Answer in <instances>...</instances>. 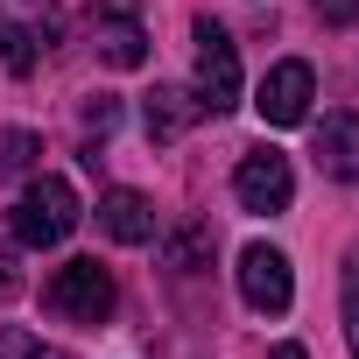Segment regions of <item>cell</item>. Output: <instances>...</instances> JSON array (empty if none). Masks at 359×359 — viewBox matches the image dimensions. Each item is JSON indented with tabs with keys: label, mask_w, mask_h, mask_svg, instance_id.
Here are the masks:
<instances>
[{
	"label": "cell",
	"mask_w": 359,
	"mask_h": 359,
	"mask_svg": "<svg viewBox=\"0 0 359 359\" xmlns=\"http://www.w3.org/2000/svg\"><path fill=\"white\" fill-rule=\"evenodd\" d=\"M71 226H78V191L64 184V176H36V184L22 191V205H15V247H64L71 240Z\"/></svg>",
	"instance_id": "cell-1"
},
{
	"label": "cell",
	"mask_w": 359,
	"mask_h": 359,
	"mask_svg": "<svg viewBox=\"0 0 359 359\" xmlns=\"http://www.w3.org/2000/svg\"><path fill=\"white\" fill-rule=\"evenodd\" d=\"M191 99H198V113H233L240 106V50L212 15H198V85H191Z\"/></svg>",
	"instance_id": "cell-2"
},
{
	"label": "cell",
	"mask_w": 359,
	"mask_h": 359,
	"mask_svg": "<svg viewBox=\"0 0 359 359\" xmlns=\"http://www.w3.org/2000/svg\"><path fill=\"white\" fill-rule=\"evenodd\" d=\"M233 198H240V212H261V219L289 212V198H296V169H289V155H282V148L240 155V169H233Z\"/></svg>",
	"instance_id": "cell-3"
},
{
	"label": "cell",
	"mask_w": 359,
	"mask_h": 359,
	"mask_svg": "<svg viewBox=\"0 0 359 359\" xmlns=\"http://www.w3.org/2000/svg\"><path fill=\"white\" fill-rule=\"evenodd\" d=\"M50 310L71 324H106L113 317V275L99 261H64L50 275Z\"/></svg>",
	"instance_id": "cell-4"
},
{
	"label": "cell",
	"mask_w": 359,
	"mask_h": 359,
	"mask_svg": "<svg viewBox=\"0 0 359 359\" xmlns=\"http://www.w3.org/2000/svg\"><path fill=\"white\" fill-rule=\"evenodd\" d=\"M310 99H317V71H310L303 57H282V64L261 78L254 113H261L268 127H303V120H310Z\"/></svg>",
	"instance_id": "cell-5"
},
{
	"label": "cell",
	"mask_w": 359,
	"mask_h": 359,
	"mask_svg": "<svg viewBox=\"0 0 359 359\" xmlns=\"http://www.w3.org/2000/svg\"><path fill=\"white\" fill-rule=\"evenodd\" d=\"M240 296H247V310H261V317H282V310L296 303L289 254H282V247H268V240H254V247L240 254Z\"/></svg>",
	"instance_id": "cell-6"
},
{
	"label": "cell",
	"mask_w": 359,
	"mask_h": 359,
	"mask_svg": "<svg viewBox=\"0 0 359 359\" xmlns=\"http://www.w3.org/2000/svg\"><path fill=\"white\" fill-rule=\"evenodd\" d=\"M92 50H99L113 71L148 64V36H141V8H134V0H99V15H92Z\"/></svg>",
	"instance_id": "cell-7"
},
{
	"label": "cell",
	"mask_w": 359,
	"mask_h": 359,
	"mask_svg": "<svg viewBox=\"0 0 359 359\" xmlns=\"http://www.w3.org/2000/svg\"><path fill=\"white\" fill-rule=\"evenodd\" d=\"M317 169L338 184H359V113H324L317 127Z\"/></svg>",
	"instance_id": "cell-8"
},
{
	"label": "cell",
	"mask_w": 359,
	"mask_h": 359,
	"mask_svg": "<svg viewBox=\"0 0 359 359\" xmlns=\"http://www.w3.org/2000/svg\"><path fill=\"white\" fill-rule=\"evenodd\" d=\"M99 226H106L120 247H148V240H155V205H148L141 191H127V184H120V191H106V198H99Z\"/></svg>",
	"instance_id": "cell-9"
},
{
	"label": "cell",
	"mask_w": 359,
	"mask_h": 359,
	"mask_svg": "<svg viewBox=\"0 0 359 359\" xmlns=\"http://www.w3.org/2000/svg\"><path fill=\"white\" fill-rule=\"evenodd\" d=\"M198 120V99L184 92V85H155L148 92V106H141V127H148V141H176Z\"/></svg>",
	"instance_id": "cell-10"
},
{
	"label": "cell",
	"mask_w": 359,
	"mask_h": 359,
	"mask_svg": "<svg viewBox=\"0 0 359 359\" xmlns=\"http://www.w3.org/2000/svg\"><path fill=\"white\" fill-rule=\"evenodd\" d=\"M338 317H345V345L359 359V247H345V268H338Z\"/></svg>",
	"instance_id": "cell-11"
},
{
	"label": "cell",
	"mask_w": 359,
	"mask_h": 359,
	"mask_svg": "<svg viewBox=\"0 0 359 359\" xmlns=\"http://www.w3.org/2000/svg\"><path fill=\"white\" fill-rule=\"evenodd\" d=\"M36 155H43V141L29 127H0V176H29Z\"/></svg>",
	"instance_id": "cell-12"
},
{
	"label": "cell",
	"mask_w": 359,
	"mask_h": 359,
	"mask_svg": "<svg viewBox=\"0 0 359 359\" xmlns=\"http://www.w3.org/2000/svg\"><path fill=\"white\" fill-rule=\"evenodd\" d=\"M0 64H8L15 78H29V71H36V36H29L22 22H0Z\"/></svg>",
	"instance_id": "cell-13"
},
{
	"label": "cell",
	"mask_w": 359,
	"mask_h": 359,
	"mask_svg": "<svg viewBox=\"0 0 359 359\" xmlns=\"http://www.w3.org/2000/svg\"><path fill=\"white\" fill-rule=\"evenodd\" d=\"M22 296V268H15V247L0 240V303H15Z\"/></svg>",
	"instance_id": "cell-14"
},
{
	"label": "cell",
	"mask_w": 359,
	"mask_h": 359,
	"mask_svg": "<svg viewBox=\"0 0 359 359\" xmlns=\"http://www.w3.org/2000/svg\"><path fill=\"white\" fill-rule=\"evenodd\" d=\"M0 359H43V345L29 331H0Z\"/></svg>",
	"instance_id": "cell-15"
},
{
	"label": "cell",
	"mask_w": 359,
	"mask_h": 359,
	"mask_svg": "<svg viewBox=\"0 0 359 359\" xmlns=\"http://www.w3.org/2000/svg\"><path fill=\"white\" fill-rule=\"evenodd\" d=\"M113 120H120V106H113V99L99 92V99L85 106V127H92V134H113Z\"/></svg>",
	"instance_id": "cell-16"
},
{
	"label": "cell",
	"mask_w": 359,
	"mask_h": 359,
	"mask_svg": "<svg viewBox=\"0 0 359 359\" xmlns=\"http://www.w3.org/2000/svg\"><path fill=\"white\" fill-rule=\"evenodd\" d=\"M317 15H324V22H338V29H345V22H359V0H317Z\"/></svg>",
	"instance_id": "cell-17"
},
{
	"label": "cell",
	"mask_w": 359,
	"mask_h": 359,
	"mask_svg": "<svg viewBox=\"0 0 359 359\" xmlns=\"http://www.w3.org/2000/svg\"><path fill=\"white\" fill-rule=\"evenodd\" d=\"M198 254H205V233H184V240H176V247H169V261H176V268H191Z\"/></svg>",
	"instance_id": "cell-18"
},
{
	"label": "cell",
	"mask_w": 359,
	"mask_h": 359,
	"mask_svg": "<svg viewBox=\"0 0 359 359\" xmlns=\"http://www.w3.org/2000/svg\"><path fill=\"white\" fill-rule=\"evenodd\" d=\"M268 359H310V352H303V345H275Z\"/></svg>",
	"instance_id": "cell-19"
}]
</instances>
